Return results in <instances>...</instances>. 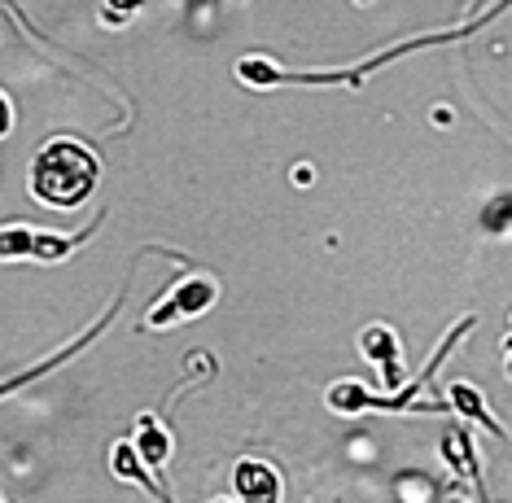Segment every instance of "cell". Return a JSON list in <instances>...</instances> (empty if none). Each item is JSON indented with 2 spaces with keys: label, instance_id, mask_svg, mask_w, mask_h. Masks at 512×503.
<instances>
[{
  "label": "cell",
  "instance_id": "5bb4252c",
  "mask_svg": "<svg viewBox=\"0 0 512 503\" xmlns=\"http://www.w3.org/2000/svg\"><path fill=\"white\" fill-rule=\"evenodd\" d=\"M215 503H232V499H215Z\"/></svg>",
  "mask_w": 512,
  "mask_h": 503
},
{
  "label": "cell",
  "instance_id": "3957f363",
  "mask_svg": "<svg viewBox=\"0 0 512 503\" xmlns=\"http://www.w3.org/2000/svg\"><path fill=\"white\" fill-rule=\"evenodd\" d=\"M473 329V315H464V320L451 329L447 337L438 342V350H434V359L425 364V372L416 381H403V390L399 394H377L372 385H364V381H333L329 385V394H324V403H329V412L333 416H364V412H412V407H421V412H434L438 403H416V394L425 390V381L434 377V368L442 364V355H451L456 350V342L464 333Z\"/></svg>",
  "mask_w": 512,
  "mask_h": 503
},
{
  "label": "cell",
  "instance_id": "277c9868",
  "mask_svg": "<svg viewBox=\"0 0 512 503\" xmlns=\"http://www.w3.org/2000/svg\"><path fill=\"white\" fill-rule=\"evenodd\" d=\"M101 219H92L88 228H79L75 237H62V232H44L31 224H0V263H62L66 254H75V245H84L92 232H97Z\"/></svg>",
  "mask_w": 512,
  "mask_h": 503
},
{
  "label": "cell",
  "instance_id": "4fadbf2b",
  "mask_svg": "<svg viewBox=\"0 0 512 503\" xmlns=\"http://www.w3.org/2000/svg\"><path fill=\"white\" fill-rule=\"evenodd\" d=\"M9 132H14V101L0 92V140H5Z\"/></svg>",
  "mask_w": 512,
  "mask_h": 503
},
{
  "label": "cell",
  "instance_id": "7a4b0ae2",
  "mask_svg": "<svg viewBox=\"0 0 512 503\" xmlns=\"http://www.w3.org/2000/svg\"><path fill=\"white\" fill-rule=\"evenodd\" d=\"M97 180H101V158L75 136L44 140L40 154L31 158V197L49 210L84 206L97 193Z\"/></svg>",
  "mask_w": 512,
  "mask_h": 503
},
{
  "label": "cell",
  "instance_id": "9c48e42d",
  "mask_svg": "<svg viewBox=\"0 0 512 503\" xmlns=\"http://www.w3.org/2000/svg\"><path fill=\"white\" fill-rule=\"evenodd\" d=\"M132 451H136V460L145 464L149 473H158L167 469V460H171V434L162 429V420L154 412H145V416H136V429H132Z\"/></svg>",
  "mask_w": 512,
  "mask_h": 503
},
{
  "label": "cell",
  "instance_id": "30bf717a",
  "mask_svg": "<svg viewBox=\"0 0 512 503\" xmlns=\"http://www.w3.org/2000/svg\"><path fill=\"white\" fill-rule=\"evenodd\" d=\"M110 469H114V477H123V482H141L149 495H154L158 503H171V495L162 490V482L154 473L145 469L141 460H136V451H132V442H114V451H110Z\"/></svg>",
  "mask_w": 512,
  "mask_h": 503
},
{
  "label": "cell",
  "instance_id": "6da1fadb",
  "mask_svg": "<svg viewBox=\"0 0 512 503\" xmlns=\"http://www.w3.org/2000/svg\"><path fill=\"white\" fill-rule=\"evenodd\" d=\"M482 27H486V18L464 22V27H456V31L416 35V40H403V44H394V49H386V53L364 57V62L351 66V70H281L276 62H267V57H241V62H237V79H241V84H250V88H276V84H324V88L346 84V88H359L372 75V70L399 62V57H407V53H421V49H434V44H447V40H460V35H473V31H482Z\"/></svg>",
  "mask_w": 512,
  "mask_h": 503
},
{
  "label": "cell",
  "instance_id": "7c38bea8",
  "mask_svg": "<svg viewBox=\"0 0 512 503\" xmlns=\"http://www.w3.org/2000/svg\"><path fill=\"white\" fill-rule=\"evenodd\" d=\"M106 9H110V22H123L127 14L141 9V0H106Z\"/></svg>",
  "mask_w": 512,
  "mask_h": 503
},
{
  "label": "cell",
  "instance_id": "52a82bcc",
  "mask_svg": "<svg viewBox=\"0 0 512 503\" xmlns=\"http://www.w3.org/2000/svg\"><path fill=\"white\" fill-rule=\"evenodd\" d=\"M119 307H123V298H114V307H110L106 315H101V320H97V324H92V329H88L84 337H75V342H71V346H66V350H57V355H49V359H44V364H36V368H27V372H18V377H9V381H0V399H9V394H18V390H22V385H31V381L49 377V372H53V368H62V364H66V359H75V355H79V350H84V346H92V342H97V337H101V333H106V329H110V320H114V311H119Z\"/></svg>",
  "mask_w": 512,
  "mask_h": 503
},
{
  "label": "cell",
  "instance_id": "5b68a950",
  "mask_svg": "<svg viewBox=\"0 0 512 503\" xmlns=\"http://www.w3.org/2000/svg\"><path fill=\"white\" fill-rule=\"evenodd\" d=\"M215 298H219V280L215 276H184L145 311L141 329L158 333V329H171V324L193 320V315H206L215 307Z\"/></svg>",
  "mask_w": 512,
  "mask_h": 503
},
{
  "label": "cell",
  "instance_id": "8fae6325",
  "mask_svg": "<svg viewBox=\"0 0 512 503\" xmlns=\"http://www.w3.org/2000/svg\"><path fill=\"white\" fill-rule=\"evenodd\" d=\"M447 407H456L464 420H477V425H486L491 434L504 438V425H499V420L491 416V407L482 403V394H477L469 381H447Z\"/></svg>",
  "mask_w": 512,
  "mask_h": 503
},
{
  "label": "cell",
  "instance_id": "8992f818",
  "mask_svg": "<svg viewBox=\"0 0 512 503\" xmlns=\"http://www.w3.org/2000/svg\"><path fill=\"white\" fill-rule=\"evenodd\" d=\"M359 355L381 372V394L403 390V350H399V333L390 324H368L359 333Z\"/></svg>",
  "mask_w": 512,
  "mask_h": 503
},
{
  "label": "cell",
  "instance_id": "ba28073f",
  "mask_svg": "<svg viewBox=\"0 0 512 503\" xmlns=\"http://www.w3.org/2000/svg\"><path fill=\"white\" fill-rule=\"evenodd\" d=\"M232 490H237V503H281V473L263 460H241L232 469Z\"/></svg>",
  "mask_w": 512,
  "mask_h": 503
}]
</instances>
